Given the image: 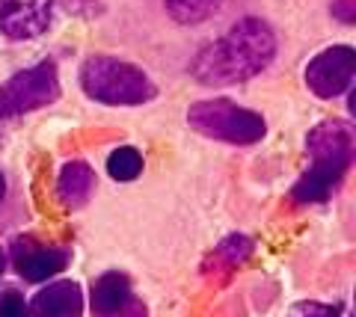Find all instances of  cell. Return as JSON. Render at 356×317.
<instances>
[{
	"label": "cell",
	"instance_id": "cell-6",
	"mask_svg": "<svg viewBox=\"0 0 356 317\" xmlns=\"http://www.w3.org/2000/svg\"><path fill=\"white\" fill-rule=\"evenodd\" d=\"M356 71V51L348 45H332L315 53L306 65V83L318 98H336L350 89Z\"/></svg>",
	"mask_w": 356,
	"mask_h": 317
},
{
	"label": "cell",
	"instance_id": "cell-15",
	"mask_svg": "<svg viewBox=\"0 0 356 317\" xmlns=\"http://www.w3.org/2000/svg\"><path fill=\"white\" fill-rule=\"evenodd\" d=\"M27 314V302L18 291H3L0 293V317H24Z\"/></svg>",
	"mask_w": 356,
	"mask_h": 317
},
{
	"label": "cell",
	"instance_id": "cell-1",
	"mask_svg": "<svg viewBox=\"0 0 356 317\" xmlns=\"http://www.w3.org/2000/svg\"><path fill=\"white\" fill-rule=\"evenodd\" d=\"M276 57V36L261 18H243L193 60V78L208 86L243 83Z\"/></svg>",
	"mask_w": 356,
	"mask_h": 317
},
{
	"label": "cell",
	"instance_id": "cell-13",
	"mask_svg": "<svg viewBox=\"0 0 356 317\" xmlns=\"http://www.w3.org/2000/svg\"><path fill=\"white\" fill-rule=\"evenodd\" d=\"M107 172H110V178H116V181H134L143 172V155L131 146H122L110 155Z\"/></svg>",
	"mask_w": 356,
	"mask_h": 317
},
{
	"label": "cell",
	"instance_id": "cell-12",
	"mask_svg": "<svg viewBox=\"0 0 356 317\" xmlns=\"http://www.w3.org/2000/svg\"><path fill=\"white\" fill-rule=\"evenodd\" d=\"M250 255H252V240L247 234H229L226 240H220V246L208 255L202 270L214 273V276H229V273L241 267Z\"/></svg>",
	"mask_w": 356,
	"mask_h": 317
},
{
	"label": "cell",
	"instance_id": "cell-10",
	"mask_svg": "<svg viewBox=\"0 0 356 317\" xmlns=\"http://www.w3.org/2000/svg\"><path fill=\"white\" fill-rule=\"evenodd\" d=\"M131 282L125 273H104L92 285V314L95 317H119L131 305Z\"/></svg>",
	"mask_w": 356,
	"mask_h": 317
},
{
	"label": "cell",
	"instance_id": "cell-18",
	"mask_svg": "<svg viewBox=\"0 0 356 317\" xmlns=\"http://www.w3.org/2000/svg\"><path fill=\"white\" fill-rule=\"evenodd\" d=\"M119 317H146V309H143V302H137V300H131V305L125 311H122Z\"/></svg>",
	"mask_w": 356,
	"mask_h": 317
},
{
	"label": "cell",
	"instance_id": "cell-11",
	"mask_svg": "<svg viewBox=\"0 0 356 317\" xmlns=\"http://www.w3.org/2000/svg\"><path fill=\"white\" fill-rule=\"evenodd\" d=\"M57 190H60V199L63 205L74 211V207H83L89 202V196L95 190V172L89 163L83 160H72L60 169V181H57Z\"/></svg>",
	"mask_w": 356,
	"mask_h": 317
},
{
	"label": "cell",
	"instance_id": "cell-5",
	"mask_svg": "<svg viewBox=\"0 0 356 317\" xmlns=\"http://www.w3.org/2000/svg\"><path fill=\"white\" fill-rule=\"evenodd\" d=\"M60 98V78L54 62H39L33 69L13 74L0 86V119H13L48 107Z\"/></svg>",
	"mask_w": 356,
	"mask_h": 317
},
{
	"label": "cell",
	"instance_id": "cell-8",
	"mask_svg": "<svg viewBox=\"0 0 356 317\" xmlns=\"http://www.w3.org/2000/svg\"><path fill=\"white\" fill-rule=\"evenodd\" d=\"M15 267L27 282H48L69 267V252L60 246H39L27 237L15 243Z\"/></svg>",
	"mask_w": 356,
	"mask_h": 317
},
{
	"label": "cell",
	"instance_id": "cell-14",
	"mask_svg": "<svg viewBox=\"0 0 356 317\" xmlns=\"http://www.w3.org/2000/svg\"><path fill=\"white\" fill-rule=\"evenodd\" d=\"M217 6H220V0H166V9H170V15L178 24H199Z\"/></svg>",
	"mask_w": 356,
	"mask_h": 317
},
{
	"label": "cell",
	"instance_id": "cell-19",
	"mask_svg": "<svg viewBox=\"0 0 356 317\" xmlns=\"http://www.w3.org/2000/svg\"><path fill=\"white\" fill-rule=\"evenodd\" d=\"M3 193H6V181H3V175H0V199H3Z\"/></svg>",
	"mask_w": 356,
	"mask_h": 317
},
{
	"label": "cell",
	"instance_id": "cell-17",
	"mask_svg": "<svg viewBox=\"0 0 356 317\" xmlns=\"http://www.w3.org/2000/svg\"><path fill=\"white\" fill-rule=\"evenodd\" d=\"M332 12H339L341 21H353V0H336V3H332Z\"/></svg>",
	"mask_w": 356,
	"mask_h": 317
},
{
	"label": "cell",
	"instance_id": "cell-16",
	"mask_svg": "<svg viewBox=\"0 0 356 317\" xmlns=\"http://www.w3.org/2000/svg\"><path fill=\"white\" fill-rule=\"evenodd\" d=\"M288 317H339L336 305H321V302H297Z\"/></svg>",
	"mask_w": 356,
	"mask_h": 317
},
{
	"label": "cell",
	"instance_id": "cell-3",
	"mask_svg": "<svg viewBox=\"0 0 356 317\" xmlns=\"http://www.w3.org/2000/svg\"><path fill=\"white\" fill-rule=\"evenodd\" d=\"M81 86L89 98L110 107H134L154 98V83L137 65L116 57H89L81 69Z\"/></svg>",
	"mask_w": 356,
	"mask_h": 317
},
{
	"label": "cell",
	"instance_id": "cell-20",
	"mask_svg": "<svg viewBox=\"0 0 356 317\" xmlns=\"http://www.w3.org/2000/svg\"><path fill=\"white\" fill-rule=\"evenodd\" d=\"M0 273H3V261H0Z\"/></svg>",
	"mask_w": 356,
	"mask_h": 317
},
{
	"label": "cell",
	"instance_id": "cell-2",
	"mask_svg": "<svg viewBox=\"0 0 356 317\" xmlns=\"http://www.w3.org/2000/svg\"><path fill=\"white\" fill-rule=\"evenodd\" d=\"M306 151L312 155L309 172L294 184L297 202H324L341 184L353 160V128L344 122H321L312 128L306 139Z\"/></svg>",
	"mask_w": 356,
	"mask_h": 317
},
{
	"label": "cell",
	"instance_id": "cell-4",
	"mask_svg": "<svg viewBox=\"0 0 356 317\" xmlns=\"http://www.w3.org/2000/svg\"><path fill=\"white\" fill-rule=\"evenodd\" d=\"M187 122L208 139L232 146H252L264 137V119L247 110L229 98H211V101H196L187 110Z\"/></svg>",
	"mask_w": 356,
	"mask_h": 317
},
{
	"label": "cell",
	"instance_id": "cell-9",
	"mask_svg": "<svg viewBox=\"0 0 356 317\" xmlns=\"http://www.w3.org/2000/svg\"><path fill=\"white\" fill-rule=\"evenodd\" d=\"M83 293L72 279H60L42 288L27 305V317H81Z\"/></svg>",
	"mask_w": 356,
	"mask_h": 317
},
{
	"label": "cell",
	"instance_id": "cell-7",
	"mask_svg": "<svg viewBox=\"0 0 356 317\" xmlns=\"http://www.w3.org/2000/svg\"><path fill=\"white\" fill-rule=\"evenodd\" d=\"M54 0H0V33L9 39H33L51 27Z\"/></svg>",
	"mask_w": 356,
	"mask_h": 317
}]
</instances>
